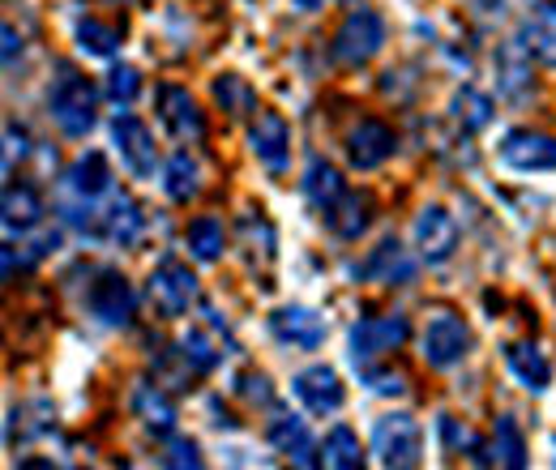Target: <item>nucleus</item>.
Segmentation results:
<instances>
[{
    "label": "nucleus",
    "mask_w": 556,
    "mask_h": 470,
    "mask_svg": "<svg viewBox=\"0 0 556 470\" xmlns=\"http://www.w3.org/2000/svg\"><path fill=\"white\" fill-rule=\"evenodd\" d=\"M441 441H445L450 454H480V449H484L480 436H476L463 419H454V415H441Z\"/></svg>",
    "instance_id": "36"
},
{
    "label": "nucleus",
    "mask_w": 556,
    "mask_h": 470,
    "mask_svg": "<svg viewBox=\"0 0 556 470\" xmlns=\"http://www.w3.org/2000/svg\"><path fill=\"white\" fill-rule=\"evenodd\" d=\"M86 308H90V317H94L99 326H108V330H125V326L134 321L138 295H134V287L125 282V274L103 269V274L90 282V291H86Z\"/></svg>",
    "instance_id": "8"
},
{
    "label": "nucleus",
    "mask_w": 556,
    "mask_h": 470,
    "mask_svg": "<svg viewBox=\"0 0 556 470\" xmlns=\"http://www.w3.org/2000/svg\"><path fill=\"white\" fill-rule=\"evenodd\" d=\"M412 244L424 266H445L458 253V223L445 205H424L412 223Z\"/></svg>",
    "instance_id": "6"
},
{
    "label": "nucleus",
    "mask_w": 556,
    "mask_h": 470,
    "mask_svg": "<svg viewBox=\"0 0 556 470\" xmlns=\"http://www.w3.org/2000/svg\"><path fill=\"white\" fill-rule=\"evenodd\" d=\"M394 134L381 125V120H359L348 134V158L355 172H377L381 163H390L394 154Z\"/></svg>",
    "instance_id": "19"
},
{
    "label": "nucleus",
    "mask_w": 556,
    "mask_h": 470,
    "mask_svg": "<svg viewBox=\"0 0 556 470\" xmlns=\"http://www.w3.org/2000/svg\"><path fill=\"white\" fill-rule=\"evenodd\" d=\"M141 231H146L141 205L134 202L129 193L112 189V193L99 202V227H94V236H99V240H112V244H121V249H134L141 240Z\"/></svg>",
    "instance_id": "12"
},
{
    "label": "nucleus",
    "mask_w": 556,
    "mask_h": 470,
    "mask_svg": "<svg viewBox=\"0 0 556 470\" xmlns=\"http://www.w3.org/2000/svg\"><path fill=\"white\" fill-rule=\"evenodd\" d=\"M112 145H116L121 163L129 167V176L150 180V176L159 172V145H154L150 129L141 125L134 112H121V116L112 120Z\"/></svg>",
    "instance_id": "10"
},
{
    "label": "nucleus",
    "mask_w": 556,
    "mask_h": 470,
    "mask_svg": "<svg viewBox=\"0 0 556 470\" xmlns=\"http://www.w3.org/2000/svg\"><path fill=\"white\" fill-rule=\"evenodd\" d=\"M386 48V22H381V13H372V9H355L343 17V26H339V35H334V61L339 65H368L377 52Z\"/></svg>",
    "instance_id": "7"
},
{
    "label": "nucleus",
    "mask_w": 556,
    "mask_h": 470,
    "mask_svg": "<svg viewBox=\"0 0 556 470\" xmlns=\"http://www.w3.org/2000/svg\"><path fill=\"white\" fill-rule=\"evenodd\" d=\"M359 278H364V282H381V287H407V282L416 278V262H412V253H407L399 240H381V244L364 257Z\"/></svg>",
    "instance_id": "20"
},
{
    "label": "nucleus",
    "mask_w": 556,
    "mask_h": 470,
    "mask_svg": "<svg viewBox=\"0 0 556 470\" xmlns=\"http://www.w3.org/2000/svg\"><path fill=\"white\" fill-rule=\"evenodd\" d=\"M134 415H138L154 436H167L176 428V403L159 385H138L134 390Z\"/></svg>",
    "instance_id": "28"
},
{
    "label": "nucleus",
    "mask_w": 556,
    "mask_h": 470,
    "mask_svg": "<svg viewBox=\"0 0 556 470\" xmlns=\"http://www.w3.org/2000/svg\"><path fill=\"white\" fill-rule=\"evenodd\" d=\"M496 158L518 172V176H540V172H556V137L535 134V129H514L501 137Z\"/></svg>",
    "instance_id": "9"
},
{
    "label": "nucleus",
    "mask_w": 556,
    "mask_h": 470,
    "mask_svg": "<svg viewBox=\"0 0 556 470\" xmlns=\"http://www.w3.org/2000/svg\"><path fill=\"white\" fill-rule=\"evenodd\" d=\"M43 223V198L30 185H9L4 189V231L9 236H26Z\"/></svg>",
    "instance_id": "26"
},
{
    "label": "nucleus",
    "mask_w": 556,
    "mask_h": 470,
    "mask_svg": "<svg viewBox=\"0 0 556 470\" xmlns=\"http://www.w3.org/2000/svg\"><path fill=\"white\" fill-rule=\"evenodd\" d=\"M407 334H412V326H407V317H399V313L355 321V326H351V338H348L351 364H355V368H368V364L386 359L390 351H399V346L407 342Z\"/></svg>",
    "instance_id": "5"
},
{
    "label": "nucleus",
    "mask_w": 556,
    "mask_h": 470,
    "mask_svg": "<svg viewBox=\"0 0 556 470\" xmlns=\"http://www.w3.org/2000/svg\"><path fill=\"white\" fill-rule=\"evenodd\" d=\"M73 35H77V48H81L86 56H99V61H116V56H121V30L108 26V22L81 17Z\"/></svg>",
    "instance_id": "33"
},
{
    "label": "nucleus",
    "mask_w": 556,
    "mask_h": 470,
    "mask_svg": "<svg viewBox=\"0 0 556 470\" xmlns=\"http://www.w3.org/2000/svg\"><path fill=\"white\" fill-rule=\"evenodd\" d=\"M26 154H30V145H26V134H22L17 125H9V129H4V167H9V163H22Z\"/></svg>",
    "instance_id": "39"
},
{
    "label": "nucleus",
    "mask_w": 556,
    "mask_h": 470,
    "mask_svg": "<svg viewBox=\"0 0 556 470\" xmlns=\"http://www.w3.org/2000/svg\"><path fill=\"white\" fill-rule=\"evenodd\" d=\"M300 189H304L308 209H313V214H321V218L348 198V180H343V176H339V167H334V163H326V158H313V163H308V172H304Z\"/></svg>",
    "instance_id": "22"
},
{
    "label": "nucleus",
    "mask_w": 556,
    "mask_h": 470,
    "mask_svg": "<svg viewBox=\"0 0 556 470\" xmlns=\"http://www.w3.org/2000/svg\"><path fill=\"white\" fill-rule=\"evenodd\" d=\"M266 441L275 445V454H287L295 467H321V449H313V436H308V423L300 415H275L266 423Z\"/></svg>",
    "instance_id": "17"
},
{
    "label": "nucleus",
    "mask_w": 556,
    "mask_h": 470,
    "mask_svg": "<svg viewBox=\"0 0 556 470\" xmlns=\"http://www.w3.org/2000/svg\"><path fill=\"white\" fill-rule=\"evenodd\" d=\"M159 120L167 125V134L176 141H198L202 137V112H198L193 94L180 90V86H163L159 90Z\"/></svg>",
    "instance_id": "21"
},
{
    "label": "nucleus",
    "mask_w": 556,
    "mask_h": 470,
    "mask_svg": "<svg viewBox=\"0 0 556 470\" xmlns=\"http://www.w3.org/2000/svg\"><path fill=\"white\" fill-rule=\"evenodd\" d=\"M348 4H355V0H348Z\"/></svg>",
    "instance_id": "42"
},
{
    "label": "nucleus",
    "mask_w": 556,
    "mask_h": 470,
    "mask_svg": "<svg viewBox=\"0 0 556 470\" xmlns=\"http://www.w3.org/2000/svg\"><path fill=\"white\" fill-rule=\"evenodd\" d=\"M48 112H52L56 129L65 137H73V141L90 137L94 125H99V90H94V81L81 77V73H65L48 94Z\"/></svg>",
    "instance_id": "1"
},
{
    "label": "nucleus",
    "mask_w": 556,
    "mask_h": 470,
    "mask_svg": "<svg viewBox=\"0 0 556 470\" xmlns=\"http://www.w3.org/2000/svg\"><path fill=\"white\" fill-rule=\"evenodd\" d=\"M163 467L202 470V449H198V441H189V436H176V441L167 445V454H163Z\"/></svg>",
    "instance_id": "38"
},
{
    "label": "nucleus",
    "mask_w": 556,
    "mask_h": 470,
    "mask_svg": "<svg viewBox=\"0 0 556 470\" xmlns=\"http://www.w3.org/2000/svg\"><path fill=\"white\" fill-rule=\"evenodd\" d=\"M321 449V467L326 470H359L364 467V445H359V436L351 432V428H330L326 432V441L317 445Z\"/></svg>",
    "instance_id": "30"
},
{
    "label": "nucleus",
    "mask_w": 556,
    "mask_h": 470,
    "mask_svg": "<svg viewBox=\"0 0 556 470\" xmlns=\"http://www.w3.org/2000/svg\"><path fill=\"white\" fill-rule=\"evenodd\" d=\"M291 394L304 403L308 415H334L339 406L348 403V390H343V377L330 368V364H308L304 372L291 377Z\"/></svg>",
    "instance_id": "11"
},
{
    "label": "nucleus",
    "mask_w": 556,
    "mask_h": 470,
    "mask_svg": "<svg viewBox=\"0 0 556 470\" xmlns=\"http://www.w3.org/2000/svg\"><path fill=\"white\" fill-rule=\"evenodd\" d=\"M505 368H509L514 381H518L522 390H531V394H544V390L553 385V364H548L544 351L531 346V342H509V346H505Z\"/></svg>",
    "instance_id": "24"
},
{
    "label": "nucleus",
    "mask_w": 556,
    "mask_h": 470,
    "mask_svg": "<svg viewBox=\"0 0 556 470\" xmlns=\"http://www.w3.org/2000/svg\"><path fill=\"white\" fill-rule=\"evenodd\" d=\"M185 240H189V253H193L198 262H218V257L227 253V227H223L214 214H198V218L189 223Z\"/></svg>",
    "instance_id": "31"
},
{
    "label": "nucleus",
    "mask_w": 556,
    "mask_h": 470,
    "mask_svg": "<svg viewBox=\"0 0 556 470\" xmlns=\"http://www.w3.org/2000/svg\"><path fill=\"white\" fill-rule=\"evenodd\" d=\"M180 351H185V359H189L193 372H214V368L227 359L231 338H227V330H223V321L206 308V321H198V326L185 334Z\"/></svg>",
    "instance_id": "15"
},
{
    "label": "nucleus",
    "mask_w": 556,
    "mask_h": 470,
    "mask_svg": "<svg viewBox=\"0 0 556 470\" xmlns=\"http://www.w3.org/2000/svg\"><path fill=\"white\" fill-rule=\"evenodd\" d=\"M249 145H253V154H257V163L266 172H275V176L287 172V163H291V129H287V120L278 112H257V120L249 129Z\"/></svg>",
    "instance_id": "14"
},
{
    "label": "nucleus",
    "mask_w": 556,
    "mask_h": 470,
    "mask_svg": "<svg viewBox=\"0 0 556 470\" xmlns=\"http://www.w3.org/2000/svg\"><path fill=\"white\" fill-rule=\"evenodd\" d=\"M496 90L509 103L535 99V73H531V52L522 43H501L496 48Z\"/></svg>",
    "instance_id": "16"
},
{
    "label": "nucleus",
    "mask_w": 556,
    "mask_h": 470,
    "mask_svg": "<svg viewBox=\"0 0 556 470\" xmlns=\"http://www.w3.org/2000/svg\"><path fill=\"white\" fill-rule=\"evenodd\" d=\"M150 304H154V313L159 317H167V321H180L193 304H198V278H193V269L185 266L180 257H163L154 274H150Z\"/></svg>",
    "instance_id": "4"
},
{
    "label": "nucleus",
    "mask_w": 556,
    "mask_h": 470,
    "mask_svg": "<svg viewBox=\"0 0 556 470\" xmlns=\"http://www.w3.org/2000/svg\"><path fill=\"white\" fill-rule=\"evenodd\" d=\"M214 99H218V107H223L227 116H253V112H257L253 86H249L244 77H236V73H223V77L214 81Z\"/></svg>",
    "instance_id": "34"
},
{
    "label": "nucleus",
    "mask_w": 556,
    "mask_h": 470,
    "mask_svg": "<svg viewBox=\"0 0 556 470\" xmlns=\"http://www.w3.org/2000/svg\"><path fill=\"white\" fill-rule=\"evenodd\" d=\"M326 223H330V231H334L339 240H359V236L368 231V223H372V202H368V193H351L348 189V198L326 214Z\"/></svg>",
    "instance_id": "29"
},
{
    "label": "nucleus",
    "mask_w": 556,
    "mask_h": 470,
    "mask_svg": "<svg viewBox=\"0 0 556 470\" xmlns=\"http://www.w3.org/2000/svg\"><path fill=\"white\" fill-rule=\"evenodd\" d=\"M22 52V39H17V30L13 26H4V65H13V56Z\"/></svg>",
    "instance_id": "40"
},
{
    "label": "nucleus",
    "mask_w": 556,
    "mask_h": 470,
    "mask_svg": "<svg viewBox=\"0 0 556 470\" xmlns=\"http://www.w3.org/2000/svg\"><path fill=\"white\" fill-rule=\"evenodd\" d=\"M359 377H364V385L372 390V394H390V398H399V394H407V377L403 372H390V368H359Z\"/></svg>",
    "instance_id": "37"
},
{
    "label": "nucleus",
    "mask_w": 556,
    "mask_h": 470,
    "mask_svg": "<svg viewBox=\"0 0 556 470\" xmlns=\"http://www.w3.org/2000/svg\"><path fill=\"white\" fill-rule=\"evenodd\" d=\"M291 4H295V9H300V13H317V9H321V4H326V0H291Z\"/></svg>",
    "instance_id": "41"
},
{
    "label": "nucleus",
    "mask_w": 556,
    "mask_h": 470,
    "mask_svg": "<svg viewBox=\"0 0 556 470\" xmlns=\"http://www.w3.org/2000/svg\"><path fill=\"white\" fill-rule=\"evenodd\" d=\"M484 462H492V467H505V470L527 467V436L518 432V423H514L509 415H501V419H496L492 441H488Z\"/></svg>",
    "instance_id": "27"
},
{
    "label": "nucleus",
    "mask_w": 556,
    "mask_h": 470,
    "mask_svg": "<svg viewBox=\"0 0 556 470\" xmlns=\"http://www.w3.org/2000/svg\"><path fill=\"white\" fill-rule=\"evenodd\" d=\"M471 346H476L471 326H467L458 313H437V317L424 326V338H419V351H424L428 368H437V372L458 368V364L471 355Z\"/></svg>",
    "instance_id": "3"
},
{
    "label": "nucleus",
    "mask_w": 556,
    "mask_h": 470,
    "mask_svg": "<svg viewBox=\"0 0 556 470\" xmlns=\"http://www.w3.org/2000/svg\"><path fill=\"white\" fill-rule=\"evenodd\" d=\"M141 94V73L134 65H112V73H108V99L116 103V107H129L134 99Z\"/></svg>",
    "instance_id": "35"
},
{
    "label": "nucleus",
    "mask_w": 556,
    "mask_h": 470,
    "mask_svg": "<svg viewBox=\"0 0 556 470\" xmlns=\"http://www.w3.org/2000/svg\"><path fill=\"white\" fill-rule=\"evenodd\" d=\"M65 189H70V198H81V202H103L116 189V176L108 167V154L103 150H86L70 172H65Z\"/></svg>",
    "instance_id": "18"
},
{
    "label": "nucleus",
    "mask_w": 556,
    "mask_h": 470,
    "mask_svg": "<svg viewBox=\"0 0 556 470\" xmlns=\"http://www.w3.org/2000/svg\"><path fill=\"white\" fill-rule=\"evenodd\" d=\"M163 193L176 205L193 202V198L202 193V167H198V158H193L185 145L163 163Z\"/></svg>",
    "instance_id": "25"
},
{
    "label": "nucleus",
    "mask_w": 556,
    "mask_h": 470,
    "mask_svg": "<svg viewBox=\"0 0 556 470\" xmlns=\"http://www.w3.org/2000/svg\"><path fill=\"white\" fill-rule=\"evenodd\" d=\"M450 112H454V120L467 134H480V129L492 125V99H488L480 86H458V94L450 99Z\"/></svg>",
    "instance_id": "32"
},
{
    "label": "nucleus",
    "mask_w": 556,
    "mask_h": 470,
    "mask_svg": "<svg viewBox=\"0 0 556 470\" xmlns=\"http://www.w3.org/2000/svg\"><path fill=\"white\" fill-rule=\"evenodd\" d=\"M372 458L386 470H412L424 462V432L407 410H390L372 428Z\"/></svg>",
    "instance_id": "2"
},
{
    "label": "nucleus",
    "mask_w": 556,
    "mask_h": 470,
    "mask_svg": "<svg viewBox=\"0 0 556 470\" xmlns=\"http://www.w3.org/2000/svg\"><path fill=\"white\" fill-rule=\"evenodd\" d=\"M518 43L540 61L544 68H556V4L544 0L527 13L522 30H518Z\"/></svg>",
    "instance_id": "23"
},
{
    "label": "nucleus",
    "mask_w": 556,
    "mask_h": 470,
    "mask_svg": "<svg viewBox=\"0 0 556 470\" xmlns=\"http://www.w3.org/2000/svg\"><path fill=\"white\" fill-rule=\"evenodd\" d=\"M270 334L282 342V346H295V351H317L330 326L317 308H304V304H282L270 313Z\"/></svg>",
    "instance_id": "13"
}]
</instances>
